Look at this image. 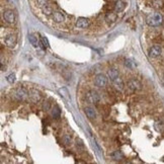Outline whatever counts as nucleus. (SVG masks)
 <instances>
[{"label":"nucleus","instance_id":"f257e3e1","mask_svg":"<svg viewBox=\"0 0 164 164\" xmlns=\"http://www.w3.org/2000/svg\"><path fill=\"white\" fill-rule=\"evenodd\" d=\"M146 22H147L149 26H159L163 22V16L159 12H153V13H150L146 17Z\"/></svg>","mask_w":164,"mask_h":164},{"label":"nucleus","instance_id":"f03ea898","mask_svg":"<svg viewBox=\"0 0 164 164\" xmlns=\"http://www.w3.org/2000/svg\"><path fill=\"white\" fill-rule=\"evenodd\" d=\"M29 91H27L26 88L22 86H18L16 89L13 91V94H12V97L15 98L16 100H19V101H22V100H26L27 97H29Z\"/></svg>","mask_w":164,"mask_h":164},{"label":"nucleus","instance_id":"7ed1b4c3","mask_svg":"<svg viewBox=\"0 0 164 164\" xmlns=\"http://www.w3.org/2000/svg\"><path fill=\"white\" fill-rule=\"evenodd\" d=\"M85 98H86V101L91 103V104H97L100 101V96L97 91L95 90H89L86 92V95H85Z\"/></svg>","mask_w":164,"mask_h":164},{"label":"nucleus","instance_id":"20e7f679","mask_svg":"<svg viewBox=\"0 0 164 164\" xmlns=\"http://www.w3.org/2000/svg\"><path fill=\"white\" fill-rule=\"evenodd\" d=\"M3 19L9 24H13L15 22V20H16L14 11L11 10V9H7V10H5L4 12H3Z\"/></svg>","mask_w":164,"mask_h":164},{"label":"nucleus","instance_id":"39448f33","mask_svg":"<svg viewBox=\"0 0 164 164\" xmlns=\"http://www.w3.org/2000/svg\"><path fill=\"white\" fill-rule=\"evenodd\" d=\"M108 78L104 74H97L94 78V84L96 85L97 87H104L108 84Z\"/></svg>","mask_w":164,"mask_h":164},{"label":"nucleus","instance_id":"423d86ee","mask_svg":"<svg viewBox=\"0 0 164 164\" xmlns=\"http://www.w3.org/2000/svg\"><path fill=\"white\" fill-rule=\"evenodd\" d=\"M4 43L5 45L7 46L8 48H14L15 46H16L17 44V38L16 36L13 35V33H9V35H7L5 36L4 39Z\"/></svg>","mask_w":164,"mask_h":164},{"label":"nucleus","instance_id":"0eeeda50","mask_svg":"<svg viewBox=\"0 0 164 164\" xmlns=\"http://www.w3.org/2000/svg\"><path fill=\"white\" fill-rule=\"evenodd\" d=\"M162 54V48L159 45H154L149 49V57L151 58H158Z\"/></svg>","mask_w":164,"mask_h":164},{"label":"nucleus","instance_id":"6e6552de","mask_svg":"<svg viewBox=\"0 0 164 164\" xmlns=\"http://www.w3.org/2000/svg\"><path fill=\"white\" fill-rule=\"evenodd\" d=\"M128 87L132 91H138L142 88V84L141 82L138 81L137 79L133 78V79H130L129 82H128Z\"/></svg>","mask_w":164,"mask_h":164},{"label":"nucleus","instance_id":"1a4fd4ad","mask_svg":"<svg viewBox=\"0 0 164 164\" xmlns=\"http://www.w3.org/2000/svg\"><path fill=\"white\" fill-rule=\"evenodd\" d=\"M89 23H90V21L88 18L79 17L77 21H76V26H77L78 29H86V27L89 26Z\"/></svg>","mask_w":164,"mask_h":164},{"label":"nucleus","instance_id":"9d476101","mask_svg":"<svg viewBox=\"0 0 164 164\" xmlns=\"http://www.w3.org/2000/svg\"><path fill=\"white\" fill-rule=\"evenodd\" d=\"M84 112L89 120H95L96 118V111L91 106H86L84 108Z\"/></svg>","mask_w":164,"mask_h":164},{"label":"nucleus","instance_id":"9b49d317","mask_svg":"<svg viewBox=\"0 0 164 164\" xmlns=\"http://www.w3.org/2000/svg\"><path fill=\"white\" fill-rule=\"evenodd\" d=\"M29 99L32 100V101L33 102H38L39 99H41V94H39V92L38 90H36V89H32L29 91Z\"/></svg>","mask_w":164,"mask_h":164},{"label":"nucleus","instance_id":"f8f14e48","mask_svg":"<svg viewBox=\"0 0 164 164\" xmlns=\"http://www.w3.org/2000/svg\"><path fill=\"white\" fill-rule=\"evenodd\" d=\"M53 19L55 22H57V23H61V22H63L64 20H65V15H64L62 12H60V11H55L53 12Z\"/></svg>","mask_w":164,"mask_h":164},{"label":"nucleus","instance_id":"ddd939ff","mask_svg":"<svg viewBox=\"0 0 164 164\" xmlns=\"http://www.w3.org/2000/svg\"><path fill=\"white\" fill-rule=\"evenodd\" d=\"M126 8V3L121 0H118L114 3V11L115 12H123Z\"/></svg>","mask_w":164,"mask_h":164},{"label":"nucleus","instance_id":"4468645a","mask_svg":"<svg viewBox=\"0 0 164 164\" xmlns=\"http://www.w3.org/2000/svg\"><path fill=\"white\" fill-rule=\"evenodd\" d=\"M108 77L111 79V81H114V79L120 77V73H118V71L115 68H111L108 71Z\"/></svg>","mask_w":164,"mask_h":164},{"label":"nucleus","instance_id":"2eb2a0df","mask_svg":"<svg viewBox=\"0 0 164 164\" xmlns=\"http://www.w3.org/2000/svg\"><path fill=\"white\" fill-rule=\"evenodd\" d=\"M118 18V15L117 13H114V12H108V13L105 14V21L108 23H114L115 20H117Z\"/></svg>","mask_w":164,"mask_h":164},{"label":"nucleus","instance_id":"dca6fc26","mask_svg":"<svg viewBox=\"0 0 164 164\" xmlns=\"http://www.w3.org/2000/svg\"><path fill=\"white\" fill-rule=\"evenodd\" d=\"M112 83H114L115 88L118 89V90H123L124 88H125V83H124L123 79L120 78V77H118L117 79H114V80L112 81Z\"/></svg>","mask_w":164,"mask_h":164},{"label":"nucleus","instance_id":"f3484780","mask_svg":"<svg viewBox=\"0 0 164 164\" xmlns=\"http://www.w3.org/2000/svg\"><path fill=\"white\" fill-rule=\"evenodd\" d=\"M29 41L33 48H39V43L38 41V38H36L35 35H32V33L29 35Z\"/></svg>","mask_w":164,"mask_h":164},{"label":"nucleus","instance_id":"a211bd4d","mask_svg":"<svg viewBox=\"0 0 164 164\" xmlns=\"http://www.w3.org/2000/svg\"><path fill=\"white\" fill-rule=\"evenodd\" d=\"M155 129H156L157 132L162 133L164 132V121H158L155 123Z\"/></svg>","mask_w":164,"mask_h":164},{"label":"nucleus","instance_id":"6ab92c4d","mask_svg":"<svg viewBox=\"0 0 164 164\" xmlns=\"http://www.w3.org/2000/svg\"><path fill=\"white\" fill-rule=\"evenodd\" d=\"M61 115V111L60 108H58L57 105H55L53 108H52V117L54 118H59Z\"/></svg>","mask_w":164,"mask_h":164},{"label":"nucleus","instance_id":"aec40b11","mask_svg":"<svg viewBox=\"0 0 164 164\" xmlns=\"http://www.w3.org/2000/svg\"><path fill=\"white\" fill-rule=\"evenodd\" d=\"M111 156L114 158V160H121L124 158V155H123V153H121V151H118V150H117V151H114V153H111Z\"/></svg>","mask_w":164,"mask_h":164},{"label":"nucleus","instance_id":"412c9836","mask_svg":"<svg viewBox=\"0 0 164 164\" xmlns=\"http://www.w3.org/2000/svg\"><path fill=\"white\" fill-rule=\"evenodd\" d=\"M39 47H42L43 49H47L50 47V44H49V41L46 36H42L41 38V43H39Z\"/></svg>","mask_w":164,"mask_h":164},{"label":"nucleus","instance_id":"4be33fe9","mask_svg":"<svg viewBox=\"0 0 164 164\" xmlns=\"http://www.w3.org/2000/svg\"><path fill=\"white\" fill-rule=\"evenodd\" d=\"M42 9H43V12L46 14V15H51L53 14V9H52V7L50 5L46 4L44 6H42Z\"/></svg>","mask_w":164,"mask_h":164},{"label":"nucleus","instance_id":"5701e85b","mask_svg":"<svg viewBox=\"0 0 164 164\" xmlns=\"http://www.w3.org/2000/svg\"><path fill=\"white\" fill-rule=\"evenodd\" d=\"M59 93L62 95L64 98H66V99H70V96H69V92H68V90L66 89L65 87H63V88H60L59 90Z\"/></svg>","mask_w":164,"mask_h":164},{"label":"nucleus","instance_id":"b1692460","mask_svg":"<svg viewBox=\"0 0 164 164\" xmlns=\"http://www.w3.org/2000/svg\"><path fill=\"white\" fill-rule=\"evenodd\" d=\"M76 148L78 149V151H84V144L80 139H76Z\"/></svg>","mask_w":164,"mask_h":164},{"label":"nucleus","instance_id":"393cba45","mask_svg":"<svg viewBox=\"0 0 164 164\" xmlns=\"http://www.w3.org/2000/svg\"><path fill=\"white\" fill-rule=\"evenodd\" d=\"M62 139H63V143L65 145L68 146V145L71 144V136H70L69 134H65V135L63 136Z\"/></svg>","mask_w":164,"mask_h":164},{"label":"nucleus","instance_id":"a878e982","mask_svg":"<svg viewBox=\"0 0 164 164\" xmlns=\"http://www.w3.org/2000/svg\"><path fill=\"white\" fill-rule=\"evenodd\" d=\"M6 80H7L8 83L13 84L15 82V75L13 74V73H11V74H9L7 77H6Z\"/></svg>","mask_w":164,"mask_h":164},{"label":"nucleus","instance_id":"bb28decb","mask_svg":"<svg viewBox=\"0 0 164 164\" xmlns=\"http://www.w3.org/2000/svg\"><path fill=\"white\" fill-rule=\"evenodd\" d=\"M43 109H44L45 111H50V109H51V104H50V102L45 101V102H44V104H43Z\"/></svg>","mask_w":164,"mask_h":164},{"label":"nucleus","instance_id":"cd10ccee","mask_svg":"<svg viewBox=\"0 0 164 164\" xmlns=\"http://www.w3.org/2000/svg\"><path fill=\"white\" fill-rule=\"evenodd\" d=\"M153 5H154V7H156V8L162 7V1H161V0H154Z\"/></svg>","mask_w":164,"mask_h":164},{"label":"nucleus","instance_id":"c85d7f7f","mask_svg":"<svg viewBox=\"0 0 164 164\" xmlns=\"http://www.w3.org/2000/svg\"><path fill=\"white\" fill-rule=\"evenodd\" d=\"M125 65H126L128 68H130V69H132L133 68V66H132V62H131V61L128 59V60H126L125 61Z\"/></svg>","mask_w":164,"mask_h":164},{"label":"nucleus","instance_id":"c756f323","mask_svg":"<svg viewBox=\"0 0 164 164\" xmlns=\"http://www.w3.org/2000/svg\"><path fill=\"white\" fill-rule=\"evenodd\" d=\"M49 1V0H38V3L41 6H44V5H46L47 4V2Z\"/></svg>","mask_w":164,"mask_h":164}]
</instances>
